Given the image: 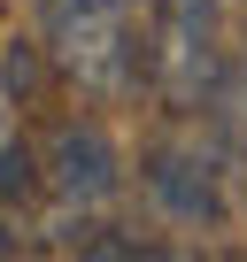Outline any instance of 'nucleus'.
I'll list each match as a JSON object with an SVG mask.
<instances>
[{
    "mask_svg": "<svg viewBox=\"0 0 247 262\" xmlns=\"http://www.w3.org/2000/svg\"><path fill=\"white\" fill-rule=\"evenodd\" d=\"M39 185H47L39 147H31V139H8V147H0V201H31Z\"/></svg>",
    "mask_w": 247,
    "mask_h": 262,
    "instance_id": "obj_5",
    "label": "nucleus"
},
{
    "mask_svg": "<svg viewBox=\"0 0 247 262\" xmlns=\"http://www.w3.org/2000/svg\"><path fill=\"white\" fill-rule=\"evenodd\" d=\"M216 0H155V31H147V77L170 108H201L216 93Z\"/></svg>",
    "mask_w": 247,
    "mask_h": 262,
    "instance_id": "obj_2",
    "label": "nucleus"
},
{
    "mask_svg": "<svg viewBox=\"0 0 247 262\" xmlns=\"http://www.w3.org/2000/svg\"><path fill=\"white\" fill-rule=\"evenodd\" d=\"M147 193H155L162 216H178V224H216V216H224L216 170H209L201 155H178V147H162V155L147 162Z\"/></svg>",
    "mask_w": 247,
    "mask_h": 262,
    "instance_id": "obj_4",
    "label": "nucleus"
},
{
    "mask_svg": "<svg viewBox=\"0 0 247 262\" xmlns=\"http://www.w3.org/2000/svg\"><path fill=\"white\" fill-rule=\"evenodd\" d=\"M16 247H24V239H16V231H8V224H0V254H16Z\"/></svg>",
    "mask_w": 247,
    "mask_h": 262,
    "instance_id": "obj_6",
    "label": "nucleus"
},
{
    "mask_svg": "<svg viewBox=\"0 0 247 262\" xmlns=\"http://www.w3.org/2000/svg\"><path fill=\"white\" fill-rule=\"evenodd\" d=\"M39 162H47V185H54L62 208H108L123 193V162H116V147H108L100 123H77V116L54 123L47 147H39Z\"/></svg>",
    "mask_w": 247,
    "mask_h": 262,
    "instance_id": "obj_3",
    "label": "nucleus"
},
{
    "mask_svg": "<svg viewBox=\"0 0 247 262\" xmlns=\"http://www.w3.org/2000/svg\"><path fill=\"white\" fill-rule=\"evenodd\" d=\"M139 0H39L47 16V54L77 93H132L147 70V39L132 24Z\"/></svg>",
    "mask_w": 247,
    "mask_h": 262,
    "instance_id": "obj_1",
    "label": "nucleus"
}]
</instances>
